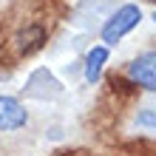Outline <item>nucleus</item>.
I'll return each mask as SVG.
<instances>
[{
	"mask_svg": "<svg viewBox=\"0 0 156 156\" xmlns=\"http://www.w3.org/2000/svg\"><path fill=\"white\" fill-rule=\"evenodd\" d=\"M139 20H142V12H139V6H133V3H125V6L114 9V12L105 17L102 40L108 45H116L128 31H133L136 26H139Z\"/></svg>",
	"mask_w": 156,
	"mask_h": 156,
	"instance_id": "nucleus-1",
	"label": "nucleus"
},
{
	"mask_svg": "<svg viewBox=\"0 0 156 156\" xmlns=\"http://www.w3.org/2000/svg\"><path fill=\"white\" fill-rule=\"evenodd\" d=\"M128 80H131L133 85L156 94V48L153 51H142L139 57H133L128 62Z\"/></svg>",
	"mask_w": 156,
	"mask_h": 156,
	"instance_id": "nucleus-2",
	"label": "nucleus"
},
{
	"mask_svg": "<svg viewBox=\"0 0 156 156\" xmlns=\"http://www.w3.org/2000/svg\"><path fill=\"white\" fill-rule=\"evenodd\" d=\"M26 122H29V111L23 108L20 99L0 94V131H3V133H9V131H20Z\"/></svg>",
	"mask_w": 156,
	"mask_h": 156,
	"instance_id": "nucleus-3",
	"label": "nucleus"
},
{
	"mask_svg": "<svg viewBox=\"0 0 156 156\" xmlns=\"http://www.w3.org/2000/svg\"><path fill=\"white\" fill-rule=\"evenodd\" d=\"M45 37H48V34H45V29H43L40 23H29L26 29H20V31H17V37H14L17 51L29 57V54L40 51L43 45H45Z\"/></svg>",
	"mask_w": 156,
	"mask_h": 156,
	"instance_id": "nucleus-4",
	"label": "nucleus"
},
{
	"mask_svg": "<svg viewBox=\"0 0 156 156\" xmlns=\"http://www.w3.org/2000/svg\"><path fill=\"white\" fill-rule=\"evenodd\" d=\"M105 60H108V48H105V45H94V48L88 51V57H85V80L91 82V85L99 80Z\"/></svg>",
	"mask_w": 156,
	"mask_h": 156,
	"instance_id": "nucleus-5",
	"label": "nucleus"
},
{
	"mask_svg": "<svg viewBox=\"0 0 156 156\" xmlns=\"http://www.w3.org/2000/svg\"><path fill=\"white\" fill-rule=\"evenodd\" d=\"M136 125L139 128H156V108H142L136 114Z\"/></svg>",
	"mask_w": 156,
	"mask_h": 156,
	"instance_id": "nucleus-6",
	"label": "nucleus"
},
{
	"mask_svg": "<svg viewBox=\"0 0 156 156\" xmlns=\"http://www.w3.org/2000/svg\"><path fill=\"white\" fill-rule=\"evenodd\" d=\"M153 23H156V14H153Z\"/></svg>",
	"mask_w": 156,
	"mask_h": 156,
	"instance_id": "nucleus-7",
	"label": "nucleus"
},
{
	"mask_svg": "<svg viewBox=\"0 0 156 156\" xmlns=\"http://www.w3.org/2000/svg\"><path fill=\"white\" fill-rule=\"evenodd\" d=\"M153 3H156V0H153Z\"/></svg>",
	"mask_w": 156,
	"mask_h": 156,
	"instance_id": "nucleus-8",
	"label": "nucleus"
}]
</instances>
